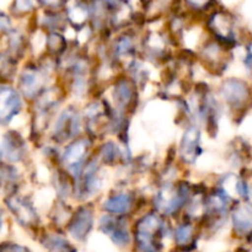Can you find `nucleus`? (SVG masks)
I'll return each mask as SVG.
<instances>
[{
  "label": "nucleus",
  "instance_id": "f257e3e1",
  "mask_svg": "<svg viewBox=\"0 0 252 252\" xmlns=\"http://www.w3.org/2000/svg\"><path fill=\"white\" fill-rule=\"evenodd\" d=\"M164 231V224L155 214H148L137 223V241L140 249L155 250L157 239H160Z\"/></svg>",
  "mask_w": 252,
  "mask_h": 252
},
{
  "label": "nucleus",
  "instance_id": "f03ea898",
  "mask_svg": "<svg viewBox=\"0 0 252 252\" xmlns=\"http://www.w3.org/2000/svg\"><path fill=\"white\" fill-rule=\"evenodd\" d=\"M220 95L225 102L238 110L245 108L252 100L251 88L240 79H228L221 85Z\"/></svg>",
  "mask_w": 252,
  "mask_h": 252
},
{
  "label": "nucleus",
  "instance_id": "7ed1b4c3",
  "mask_svg": "<svg viewBox=\"0 0 252 252\" xmlns=\"http://www.w3.org/2000/svg\"><path fill=\"white\" fill-rule=\"evenodd\" d=\"M94 225V214L93 211L88 207H80L75 213L69 219L68 233L73 236L75 240L83 241L91 231Z\"/></svg>",
  "mask_w": 252,
  "mask_h": 252
},
{
  "label": "nucleus",
  "instance_id": "20e7f679",
  "mask_svg": "<svg viewBox=\"0 0 252 252\" xmlns=\"http://www.w3.org/2000/svg\"><path fill=\"white\" fill-rule=\"evenodd\" d=\"M89 145H90L89 140L83 138V139L75 140V142H73L66 147L65 152L63 154V161L74 174L80 175L81 165H83L84 159L86 157Z\"/></svg>",
  "mask_w": 252,
  "mask_h": 252
},
{
  "label": "nucleus",
  "instance_id": "39448f33",
  "mask_svg": "<svg viewBox=\"0 0 252 252\" xmlns=\"http://www.w3.org/2000/svg\"><path fill=\"white\" fill-rule=\"evenodd\" d=\"M100 229L110 236L111 240L120 246L129 244V233L125 221L113 217H102L100 221Z\"/></svg>",
  "mask_w": 252,
  "mask_h": 252
},
{
  "label": "nucleus",
  "instance_id": "423d86ee",
  "mask_svg": "<svg viewBox=\"0 0 252 252\" xmlns=\"http://www.w3.org/2000/svg\"><path fill=\"white\" fill-rule=\"evenodd\" d=\"M80 121H79L78 113L74 112L73 110H65L57 121L54 126V134L61 140L68 139V138L74 137L78 134L79 127H80Z\"/></svg>",
  "mask_w": 252,
  "mask_h": 252
},
{
  "label": "nucleus",
  "instance_id": "0eeeda50",
  "mask_svg": "<svg viewBox=\"0 0 252 252\" xmlns=\"http://www.w3.org/2000/svg\"><path fill=\"white\" fill-rule=\"evenodd\" d=\"M231 220L235 234L239 236H246L252 233V206L251 204H239L231 214Z\"/></svg>",
  "mask_w": 252,
  "mask_h": 252
},
{
  "label": "nucleus",
  "instance_id": "6e6552de",
  "mask_svg": "<svg viewBox=\"0 0 252 252\" xmlns=\"http://www.w3.org/2000/svg\"><path fill=\"white\" fill-rule=\"evenodd\" d=\"M21 110V98L20 95L9 86L1 88V122L7 123L12 120L14 116Z\"/></svg>",
  "mask_w": 252,
  "mask_h": 252
},
{
  "label": "nucleus",
  "instance_id": "1a4fd4ad",
  "mask_svg": "<svg viewBox=\"0 0 252 252\" xmlns=\"http://www.w3.org/2000/svg\"><path fill=\"white\" fill-rule=\"evenodd\" d=\"M199 139H201V134L196 127H189L185 132L181 142V157L186 162L193 164L196 161L198 157Z\"/></svg>",
  "mask_w": 252,
  "mask_h": 252
},
{
  "label": "nucleus",
  "instance_id": "9d476101",
  "mask_svg": "<svg viewBox=\"0 0 252 252\" xmlns=\"http://www.w3.org/2000/svg\"><path fill=\"white\" fill-rule=\"evenodd\" d=\"M20 89L25 97L33 98L41 90V74L36 68H27L20 75Z\"/></svg>",
  "mask_w": 252,
  "mask_h": 252
},
{
  "label": "nucleus",
  "instance_id": "9b49d317",
  "mask_svg": "<svg viewBox=\"0 0 252 252\" xmlns=\"http://www.w3.org/2000/svg\"><path fill=\"white\" fill-rule=\"evenodd\" d=\"M209 27L221 39H234L233 20L224 12H216L209 19Z\"/></svg>",
  "mask_w": 252,
  "mask_h": 252
},
{
  "label": "nucleus",
  "instance_id": "f8f14e48",
  "mask_svg": "<svg viewBox=\"0 0 252 252\" xmlns=\"http://www.w3.org/2000/svg\"><path fill=\"white\" fill-rule=\"evenodd\" d=\"M15 133H7L2 138V159H7L9 161H19L22 155L24 143L20 142V138L14 135Z\"/></svg>",
  "mask_w": 252,
  "mask_h": 252
},
{
  "label": "nucleus",
  "instance_id": "ddd939ff",
  "mask_svg": "<svg viewBox=\"0 0 252 252\" xmlns=\"http://www.w3.org/2000/svg\"><path fill=\"white\" fill-rule=\"evenodd\" d=\"M132 206V197L127 193H117L111 196L103 203V209L115 216H122L129 211Z\"/></svg>",
  "mask_w": 252,
  "mask_h": 252
},
{
  "label": "nucleus",
  "instance_id": "4468645a",
  "mask_svg": "<svg viewBox=\"0 0 252 252\" xmlns=\"http://www.w3.org/2000/svg\"><path fill=\"white\" fill-rule=\"evenodd\" d=\"M9 202L10 203H7L9 209H11L12 213L17 217L20 221H22L24 224H30L36 219V213H34L33 208L24 199L10 198Z\"/></svg>",
  "mask_w": 252,
  "mask_h": 252
},
{
  "label": "nucleus",
  "instance_id": "2eb2a0df",
  "mask_svg": "<svg viewBox=\"0 0 252 252\" xmlns=\"http://www.w3.org/2000/svg\"><path fill=\"white\" fill-rule=\"evenodd\" d=\"M133 88L127 80H121L116 86V97L120 106H127L133 98Z\"/></svg>",
  "mask_w": 252,
  "mask_h": 252
},
{
  "label": "nucleus",
  "instance_id": "dca6fc26",
  "mask_svg": "<svg viewBox=\"0 0 252 252\" xmlns=\"http://www.w3.org/2000/svg\"><path fill=\"white\" fill-rule=\"evenodd\" d=\"M193 238V228L189 224H182L175 231V239L180 245H187Z\"/></svg>",
  "mask_w": 252,
  "mask_h": 252
},
{
  "label": "nucleus",
  "instance_id": "f3484780",
  "mask_svg": "<svg viewBox=\"0 0 252 252\" xmlns=\"http://www.w3.org/2000/svg\"><path fill=\"white\" fill-rule=\"evenodd\" d=\"M43 244L51 250H68V249H70V246L66 244L65 240L57 235H47L43 240Z\"/></svg>",
  "mask_w": 252,
  "mask_h": 252
},
{
  "label": "nucleus",
  "instance_id": "a211bd4d",
  "mask_svg": "<svg viewBox=\"0 0 252 252\" xmlns=\"http://www.w3.org/2000/svg\"><path fill=\"white\" fill-rule=\"evenodd\" d=\"M65 46V41H64L63 37L61 34L52 33L48 37V49H51L52 52H59L61 48H64Z\"/></svg>",
  "mask_w": 252,
  "mask_h": 252
},
{
  "label": "nucleus",
  "instance_id": "6ab92c4d",
  "mask_svg": "<svg viewBox=\"0 0 252 252\" xmlns=\"http://www.w3.org/2000/svg\"><path fill=\"white\" fill-rule=\"evenodd\" d=\"M101 157L103 158L106 162H111L116 159V147L113 145V143H106L102 147L101 150Z\"/></svg>",
  "mask_w": 252,
  "mask_h": 252
},
{
  "label": "nucleus",
  "instance_id": "aec40b11",
  "mask_svg": "<svg viewBox=\"0 0 252 252\" xmlns=\"http://www.w3.org/2000/svg\"><path fill=\"white\" fill-rule=\"evenodd\" d=\"M33 6V0H15V7L20 12H27Z\"/></svg>",
  "mask_w": 252,
  "mask_h": 252
},
{
  "label": "nucleus",
  "instance_id": "412c9836",
  "mask_svg": "<svg viewBox=\"0 0 252 252\" xmlns=\"http://www.w3.org/2000/svg\"><path fill=\"white\" fill-rule=\"evenodd\" d=\"M66 0H38L39 4L48 9H58L65 2Z\"/></svg>",
  "mask_w": 252,
  "mask_h": 252
},
{
  "label": "nucleus",
  "instance_id": "4be33fe9",
  "mask_svg": "<svg viewBox=\"0 0 252 252\" xmlns=\"http://www.w3.org/2000/svg\"><path fill=\"white\" fill-rule=\"evenodd\" d=\"M185 1L189 6L193 7V9H203L211 2V0H185Z\"/></svg>",
  "mask_w": 252,
  "mask_h": 252
},
{
  "label": "nucleus",
  "instance_id": "5701e85b",
  "mask_svg": "<svg viewBox=\"0 0 252 252\" xmlns=\"http://www.w3.org/2000/svg\"><path fill=\"white\" fill-rule=\"evenodd\" d=\"M106 2V5L108 6H118V5L122 4L123 0H103Z\"/></svg>",
  "mask_w": 252,
  "mask_h": 252
}]
</instances>
